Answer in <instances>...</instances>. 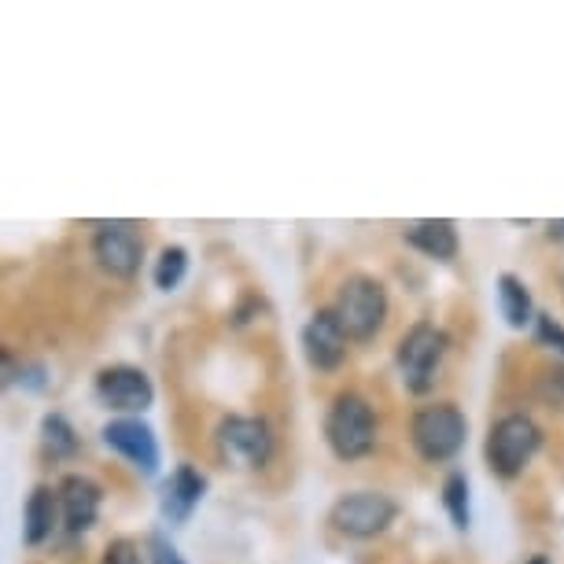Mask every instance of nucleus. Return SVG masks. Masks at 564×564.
<instances>
[{"instance_id":"f257e3e1","label":"nucleus","mask_w":564,"mask_h":564,"mask_svg":"<svg viewBox=\"0 0 564 564\" xmlns=\"http://www.w3.org/2000/svg\"><path fill=\"white\" fill-rule=\"evenodd\" d=\"M333 314L339 317L344 333L350 339H372L388 322V289L377 281V276L355 273L339 284L336 300H333Z\"/></svg>"},{"instance_id":"f03ea898","label":"nucleus","mask_w":564,"mask_h":564,"mask_svg":"<svg viewBox=\"0 0 564 564\" xmlns=\"http://www.w3.org/2000/svg\"><path fill=\"white\" fill-rule=\"evenodd\" d=\"M465 435H468V421L454 402L421 406L410 421L413 451L432 465H443V462H451V457H457V451L465 446Z\"/></svg>"},{"instance_id":"7ed1b4c3","label":"nucleus","mask_w":564,"mask_h":564,"mask_svg":"<svg viewBox=\"0 0 564 564\" xmlns=\"http://www.w3.org/2000/svg\"><path fill=\"white\" fill-rule=\"evenodd\" d=\"M325 440L339 462H358V457H366L372 451V443H377V417H372L369 402L355 395V391L336 395L325 417Z\"/></svg>"},{"instance_id":"20e7f679","label":"nucleus","mask_w":564,"mask_h":564,"mask_svg":"<svg viewBox=\"0 0 564 564\" xmlns=\"http://www.w3.org/2000/svg\"><path fill=\"white\" fill-rule=\"evenodd\" d=\"M539 424L528 413H506L502 421L491 424V435H487V468L502 480H517L531 465V457L539 454Z\"/></svg>"},{"instance_id":"39448f33","label":"nucleus","mask_w":564,"mask_h":564,"mask_svg":"<svg viewBox=\"0 0 564 564\" xmlns=\"http://www.w3.org/2000/svg\"><path fill=\"white\" fill-rule=\"evenodd\" d=\"M446 347H451V336H446L443 328H435L432 322L413 325L410 333L399 339L395 366L402 372V384H406V391L424 395V391L435 384V372H440V366H443Z\"/></svg>"},{"instance_id":"423d86ee","label":"nucleus","mask_w":564,"mask_h":564,"mask_svg":"<svg viewBox=\"0 0 564 564\" xmlns=\"http://www.w3.org/2000/svg\"><path fill=\"white\" fill-rule=\"evenodd\" d=\"M399 506L380 491H355L344 495L328 509V524L347 539H377L395 524Z\"/></svg>"},{"instance_id":"0eeeda50","label":"nucleus","mask_w":564,"mask_h":564,"mask_svg":"<svg viewBox=\"0 0 564 564\" xmlns=\"http://www.w3.org/2000/svg\"><path fill=\"white\" fill-rule=\"evenodd\" d=\"M218 454L237 468H262L273 454L270 424L262 417H226L215 432Z\"/></svg>"},{"instance_id":"6e6552de","label":"nucleus","mask_w":564,"mask_h":564,"mask_svg":"<svg viewBox=\"0 0 564 564\" xmlns=\"http://www.w3.org/2000/svg\"><path fill=\"white\" fill-rule=\"evenodd\" d=\"M93 254H97L104 273L130 281L141 270L144 237L137 232L133 221H100L97 232H93Z\"/></svg>"},{"instance_id":"1a4fd4ad","label":"nucleus","mask_w":564,"mask_h":564,"mask_svg":"<svg viewBox=\"0 0 564 564\" xmlns=\"http://www.w3.org/2000/svg\"><path fill=\"white\" fill-rule=\"evenodd\" d=\"M97 399L115 413H144L155 402V384L137 366H111L97 377Z\"/></svg>"},{"instance_id":"9d476101","label":"nucleus","mask_w":564,"mask_h":564,"mask_svg":"<svg viewBox=\"0 0 564 564\" xmlns=\"http://www.w3.org/2000/svg\"><path fill=\"white\" fill-rule=\"evenodd\" d=\"M104 443L115 454H122L137 473L155 476L159 473V440L141 417H115L104 424Z\"/></svg>"},{"instance_id":"9b49d317","label":"nucleus","mask_w":564,"mask_h":564,"mask_svg":"<svg viewBox=\"0 0 564 564\" xmlns=\"http://www.w3.org/2000/svg\"><path fill=\"white\" fill-rule=\"evenodd\" d=\"M347 344H350V336L344 333V325H339V317L333 314V306L311 314V322L303 325V355L322 372H333L344 366Z\"/></svg>"},{"instance_id":"f8f14e48","label":"nucleus","mask_w":564,"mask_h":564,"mask_svg":"<svg viewBox=\"0 0 564 564\" xmlns=\"http://www.w3.org/2000/svg\"><path fill=\"white\" fill-rule=\"evenodd\" d=\"M207 495V476L196 465H177L159 487V513L170 524H188V517L196 513V506Z\"/></svg>"},{"instance_id":"ddd939ff","label":"nucleus","mask_w":564,"mask_h":564,"mask_svg":"<svg viewBox=\"0 0 564 564\" xmlns=\"http://www.w3.org/2000/svg\"><path fill=\"white\" fill-rule=\"evenodd\" d=\"M100 502H104V491L89 476H78L70 473L67 480L59 484V509H63V528L70 535H85L93 524L100 520Z\"/></svg>"},{"instance_id":"4468645a","label":"nucleus","mask_w":564,"mask_h":564,"mask_svg":"<svg viewBox=\"0 0 564 564\" xmlns=\"http://www.w3.org/2000/svg\"><path fill=\"white\" fill-rule=\"evenodd\" d=\"M63 509H59V491H52V487H34L23 506V542L26 546H41V542H48L56 535V524H59Z\"/></svg>"},{"instance_id":"2eb2a0df","label":"nucleus","mask_w":564,"mask_h":564,"mask_svg":"<svg viewBox=\"0 0 564 564\" xmlns=\"http://www.w3.org/2000/svg\"><path fill=\"white\" fill-rule=\"evenodd\" d=\"M406 243L417 248L421 254H429L435 262H454L457 259V226L451 218H424L406 226Z\"/></svg>"},{"instance_id":"dca6fc26","label":"nucleus","mask_w":564,"mask_h":564,"mask_svg":"<svg viewBox=\"0 0 564 564\" xmlns=\"http://www.w3.org/2000/svg\"><path fill=\"white\" fill-rule=\"evenodd\" d=\"M498 306H502V317L509 328H528L531 322H535V303H531V292L528 284L520 281L517 273H502L498 276Z\"/></svg>"},{"instance_id":"f3484780","label":"nucleus","mask_w":564,"mask_h":564,"mask_svg":"<svg viewBox=\"0 0 564 564\" xmlns=\"http://www.w3.org/2000/svg\"><path fill=\"white\" fill-rule=\"evenodd\" d=\"M41 443H45V451L56 457V462L78 454V435H74L70 421L63 417V413H45V421H41Z\"/></svg>"},{"instance_id":"a211bd4d","label":"nucleus","mask_w":564,"mask_h":564,"mask_svg":"<svg viewBox=\"0 0 564 564\" xmlns=\"http://www.w3.org/2000/svg\"><path fill=\"white\" fill-rule=\"evenodd\" d=\"M185 273H188V251L185 248H163V254H159V262H155V289L159 292H170V289H177L181 281H185Z\"/></svg>"},{"instance_id":"6ab92c4d","label":"nucleus","mask_w":564,"mask_h":564,"mask_svg":"<svg viewBox=\"0 0 564 564\" xmlns=\"http://www.w3.org/2000/svg\"><path fill=\"white\" fill-rule=\"evenodd\" d=\"M443 506H446V513H451L454 528L465 531L468 528V480H465V473H451V476H446Z\"/></svg>"},{"instance_id":"aec40b11","label":"nucleus","mask_w":564,"mask_h":564,"mask_svg":"<svg viewBox=\"0 0 564 564\" xmlns=\"http://www.w3.org/2000/svg\"><path fill=\"white\" fill-rule=\"evenodd\" d=\"M539 399L546 406H557L564 410V366H553L539 377Z\"/></svg>"},{"instance_id":"412c9836","label":"nucleus","mask_w":564,"mask_h":564,"mask_svg":"<svg viewBox=\"0 0 564 564\" xmlns=\"http://www.w3.org/2000/svg\"><path fill=\"white\" fill-rule=\"evenodd\" d=\"M148 561L152 564H188L163 531H152V535H148Z\"/></svg>"},{"instance_id":"4be33fe9","label":"nucleus","mask_w":564,"mask_h":564,"mask_svg":"<svg viewBox=\"0 0 564 564\" xmlns=\"http://www.w3.org/2000/svg\"><path fill=\"white\" fill-rule=\"evenodd\" d=\"M535 336H539L542 347H550V350H557V355H564V325L553 314H539L535 317Z\"/></svg>"},{"instance_id":"5701e85b","label":"nucleus","mask_w":564,"mask_h":564,"mask_svg":"<svg viewBox=\"0 0 564 564\" xmlns=\"http://www.w3.org/2000/svg\"><path fill=\"white\" fill-rule=\"evenodd\" d=\"M100 564H144V557H141V546H137L133 539H111Z\"/></svg>"},{"instance_id":"b1692460","label":"nucleus","mask_w":564,"mask_h":564,"mask_svg":"<svg viewBox=\"0 0 564 564\" xmlns=\"http://www.w3.org/2000/svg\"><path fill=\"white\" fill-rule=\"evenodd\" d=\"M546 237H550L553 243H564V218L546 221Z\"/></svg>"},{"instance_id":"393cba45","label":"nucleus","mask_w":564,"mask_h":564,"mask_svg":"<svg viewBox=\"0 0 564 564\" xmlns=\"http://www.w3.org/2000/svg\"><path fill=\"white\" fill-rule=\"evenodd\" d=\"M524 564H553V561H546V557H531V561H524Z\"/></svg>"}]
</instances>
